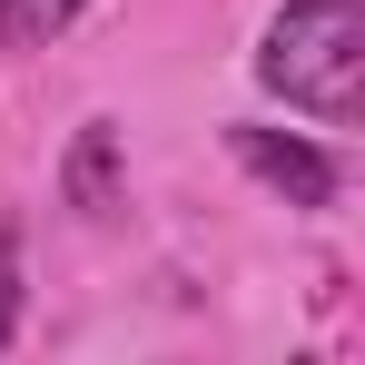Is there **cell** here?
Segmentation results:
<instances>
[{
    "label": "cell",
    "mask_w": 365,
    "mask_h": 365,
    "mask_svg": "<svg viewBox=\"0 0 365 365\" xmlns=\"http://www.w3.org/2000/svg\"><path fill=\"white\" fill-rule=\"evenodd\" d=\"M257 79L306 119H356L365 99V0H287L267 20Z\"/></svg>",
    "instance_id": "cell-1"
},
{
    "label": "cell",
    "mask_w": 365,
    "mask_h": 365,
    "mask_svg": "<svg viewBox=\"0 0 365 365\" xmlns=\"http://www.w3.org/2000/svg\"><path fill=\"white\" fill-rule=\"evenodd\" d=\"M227 148H237L287 207H336V187H346V168H336L316 138H297V128H227Z\"/></svg>",
    "instance_id": "cell-2"
},
{
    "label": "cell",
    "mask_w": 365,
    "mask_h": 365,
    "mask_svg": "<svg viewBox=\"0 0 365 365\" xmlns=\"http://www.w3.org/2000/svg\"><path fill=\"white\" fill-rule=\"evenodd\" d=\"M60 197L79 207V217H109V207H119V128H109V119H89L79 138H69Z\"/></svg>",
    "instance_id": "cell-3"
},
{
    "label": "cell",
    "mask_w": 365,
    "mask_h": 365,
    "mask_svg": "<svg viewBox=\"0 0 365 365\" xmlns=\"http://www.w3.org/2000/svg\"><path fill=\"white\" fill-rule=\"evenodd\" d=\"M69 20H79V0H0V30H10L20 50H50Z\"/></svg>",
    "instance_id": "cell-4"
},
{
    "label": "cell",
    "mask_w": 365,
    "mask_h": 365,
    "mask_svg": "<svg viewBox=\"0 0 365 365\" xmlns=\"http://www.w3.org/2000/svg\"><path fill=\"white\" fill-rule=\"evenodd\" d=\"M20 336V237L0 227V346Z\"/></svg>",
    "instance_id": "cell-5"
}]
</instances>
